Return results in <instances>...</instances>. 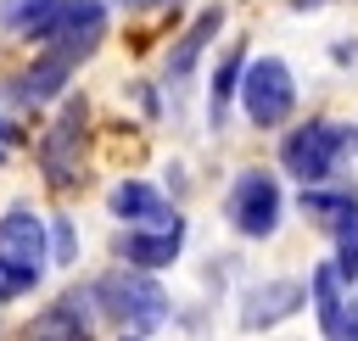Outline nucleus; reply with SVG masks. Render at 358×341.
Instances as JSON below:
<instances>
[{
	"label": "nucleus",
	"mask_w": 358,
	"mask_h": 341,
	"mask_svg": "<svg viewBox=\"0 0 358 341\" xmlns=\"http://www.w3.org/2000/svg\"><path fill=\"white\" fill-rule=\"evenodd\" d=\"M0 257L28 263V268H45L50 263V224L34 207H6L0 212Z\"/></svg>",
	"instance_id": "nucleus-7"
},
{
	"label": "nucleus",
	"mask_w": 358,
	"mask_h": 341,
	"mask_svg": "<svg viewBox=\"0 0 358 341\" xmlns=\"http://www.w3.org/2000/svg\"><path fill=\"white\" fill-rule=\"evenodd\" d=\"M73 257H78L73 218H50V263H73Z\"/></svg>",
	"instance_id": "nucleus-18"
},
{
	"label": "nucleus",
	"mask_w": 358,
	"mask_h": 341,
	"mask_svg": "<svg viewBox=\"0 0 358 341\" xmlns=\"http://www.w3.org/2000/svg\"><path fill=\"white\" fill-rule=\"evenodd\" d=\"M308 296H313V307H319V330H324V341H341L347 296H341V274H336L330 263H319V268L308 274Z\"/></svg>",
	"instance_id": "nucleus-14"
},
{
	"label": "nucleus",
	"mask_w": 358,
	"mask_h": 341,
	"mask_svg": "<svg viewBox=\"0 0 358 341\" xmlns=\"http://www.w3.org/2000/svg\"><path fill=\"white\" fill-rule=\"evenodd\" d=\"M330 235H336V257H330V268L341 274V285H352V280H358V201H352V196L330 212Z\"/></svg>",
	"instance_id": "nucleus-15"
},
{
	"label": "nucleus",
	"mask_w": 358,
	"mask_h": 341,
	"mask_svg": "<svg viewBox=\"0 0 358 341\" xmlns=\"http://www.w3.org/2000/svg\"><path fill=\"white\" fill-rule=\"evenodd\" d=\"M179 246H185V218H173V224H162V229H123V235H117L123 268H140V274L168 268V263L179 257Z\"/></svg>",
	"instance_id": "nucleus-9"
},
{
	"label": "nucleus",
	"mask_w": 358,
	"mask_h": 341,
	"mask_svg": "<svg viewBox=\"0 0 358 341\" xmlns=\"http://www.w3.org/2000/svg\"><path fill=\"white\" fill-rule=\"evenodd\" d=\"M173 6H179V0H173Z\"/></svg>",
	"instance_id": "nucleus-24"
},
{
	"label": "nucleus",
	"mask_w": 358,
	"mask_h": 341,
	"mask_svg": "<svg viewBox=\"0 0 358 341\" xmlns=\"http://www.w3.org/2000/svg\"><path fill=\"white\" fill-rule=\"evenodd\" d=\"M241 67H246V50H241V45H229V56L218 61V73H213V89H207V123H213V129H224L229 95L241 89Z\"/></svg>",
	"instance_id": "nucleus-16"
},
{
	"label": "nucleus",
	"mask_w": 358,
	"mask_h": 341,
	"mask_svg": "<svg viewBox=\"0 0 358 341\" xmlns=\"http://www.w3.org/2000/svg\"><path fill=\"white\" fill-rule=\"evenodd\" d=\"M6 151H11V145H0V162H6Z\"/></svg>",
	"instance_id": "nucleus-21"
},
{
	"label": "nucleus",
	"mask_w": 358,
	"mask_h": 341,
	"mask_svg": "<svg viewBox=\"0 0 358 341\" xmlns=\"http://www.w3.org/2000/svg\"><path fill=\"white\" fill-rule=\"evenodd\" d=\"M106 207H112V218H123L129 229H162V224L179 218V212L168 207V196H162L157 184H145V179H117L112 196H106Z\"/></svg>",
	"instance_id": "nucleus-11"
},
{
	"label": "nucleus",
	"mask_w": 358,
	"mask_h": 341,
	"mask_svg": "<svg viewBox=\"0 0 358 341\" xmlns=\"http://www.w3.org/2000/svg\"><path fill=\"white\" fill-rule=\"evenodd\" d=\"M67 73H73V61H62V56H50V50H45L28 73H17V78H11V89H6V95H11L17 106H39V101H50V95L67 84Z\"/></svg>",
	"instance_id": "nucleus-13"
},
{
	"label": "nucleus",
	"mask_w": 358,
	"mask_h": 341,
	"mask_svg": "<svg viewBox=\"0 0 358 341\" xmlns=\"http://www.w3.org/2000/svg\"><path fill=\"white\" fill-rule=\"evenodd\" d=\"M123 6H129V0H123Z\"/></svg>",
	"instance_id": "nucleus-23"
},
{
	"label": "nucleus",
	"mask_w": 358,
	"mask_h": 341,
	"mask_svg": "<svg viewBox=\"0 0 358 341\" xmlns=\"http://www.w3.org/2000/svg\"><path fill=\"white\" fill-rule=\"evenodd\" d=\"M22 341H95L84 291H67V296H56L50 307H39V313L22 324Z\"/></svg>",
	"instance_id": "nucleus-8"
},
{
	"label": "nucleus",
	"mask_w": 358,
	"mask_h": 341,
	"mask_svg": "<svg viewBox=\"0 0 358 341\" xmlns=\"http://www.w3.org/2000/svg\"><path fill=\"white\" fill-rule=\"evenodd\" d=\"M6 28L78 67V56H90L106 39V0H28Z\"/></svg>",
	"instance_id": "nucleus-1"
},
{
	"label": "nucleus",
	"mask_w": 358,
	"mask_h": 341,
	"mask_svg": "<svg viewBox=\"0 0 358 341\" xmlns=\"http://www.w3.org/2000/svg\"><path fill=\"white\" fill-rule=\"evenodd\" d=\"M22 6H28V0H0V22H11V17L22 11Z\"/></svg>",
	"instance_id": "nucleus-20"
},
{
	"label": "nucleus",
	"mask_w": 358,
	"mask_h": 341,
	"mask_svg": "<svg viewBox=\"0 0 358 341\" xmlns=\"http://www.w3.org/2000/svg\"><path fill=\"white\" fill-rule=\"evenodd\" d=\"M302 302H308V285H302V280H263V285H252V291L241 296V324H246V330H274V324H285Z\"/></svg>",
	"instance_id": "nucleus-10"
},
{
	"label": "nucleus",
	"mask_w": 358,
	"mask_h": 341,
	"mask_svg": "<svg viewBox=\"0 0 358 341\" xmlns=\"http://www.w3.org/2000/svg\"><path fill=\"white\" fill-rule=\"evenodd\" d=\"M90 302H95L112 324H123V335H140V341L168 324V291H162L151 274H140V268H112V274H101L95 291H90Z\"/></svg>",
	"instance_id": "nucleus-2"
},
{
	"label": "nucleus",
	"mask_w": 358,
	"mask_h": 341,
	"mask_svg": "<svg viewBox=\"0 0 358 341\" xmlns=\"http://www.w3.org/2000/svg\"><path fill=\"white\" fill-rule=\"evenodd\" d=\"M123 341H140V335H123Z\"/></svg>",
	"instance_id": "nucleus-22"
},
{
	"label": "nucleus",
	"mask_w": 358,
	"mask_h": 341,
	"mask_svg": "<svg viewBox=\"0 0 358 341\" xmlns=\"http://www.w3.org/2000/svg\"><path fill=\"white\" fill-rule=\"evenodd\" d=\"M280 212H285V196H280V179L263 173V168H246L235 173L229 196H224V218L235 224V235L246 240H268L280 229Z\"/></svg>",
	"instance_id": "nucleus-5"
},
{
	"label": "nucleus",
	"mask_w": 358,
	"mask_h": 341,
	"mask_svg": "<svg viewBox=\"0 0 358 341\" xmlns=\"http://www.w3.org/2000/svg\"><path fill=\"white\" fill-rule=\"evenodd\" d=\"M84 123H90V101L84 95H67L62 112H56V123L39 140V168H45V179L56 190L78 184V168H84Z\"/></svg>",
	"instance_id": "nucleus-6"
},
{
	"label": "nucleus",
	"mask_w": 358,
	"mask_h": 341,
	"mask_svg": "<svg viewBox=\"0 0 358 341\" xmlns=\"http://www.w3.org/2000/svg\"><path fill=\"white\" fill-rule=\"evenodd\" d=\"M39 285V268H28V263H11V257H0V302H17V296H28Z\"/></svg>",
	"instance_id": "nucleus-17"
},
{
	"label": "nucleus",
	"mask_w": 358,
	"mask_h": 341,
	"mask_svg": "<svg viewBox=\"0 0 358 341\" xmlns=\"http://www.w3.org/2000/svg\"><path fill=\"white\" fill-rule=\"evenodd\" d=\"M352 145H358V129H352V123L313 117V123H302V129H291V134H285L280 162H285V173H291V179H302V190H319V184L341 168V157H347Z\"/></svg>",
	"instance_id": "nucleus-3"
},
{
	"label": "nucleus",
	"mask_w": 358,
	"mask_h": 341,
	"mask_svg": "<svg viewBox=\"0 0 358 341\" xmlns=\"http://www.w3.org/2000/svg\"><path fill=\"white\" fill-rule=\"evenodd\" d=\"M218 28H224V11H218V6H207V11H201V17H196V22L185 28V34H179V45L168 50V89H173V95L185 89V78H190L196 56L207 50V39H213Z\"/></svg>",
	"instance_id": "nucleus-12"
},
{
	"label": "nucleus",
	"mask_w": 358,
	"mask_h": 341,
	"mask_svg": "<svg viewBox=\"0 0 358 341\" xmlns=\"http://www.w3.org/2000/svg\"><path fill=\"white\" fill-rule=\"evenodd\" d=\"M341 341H358V296L347 302V324H341Z\"/></svg>",
	"instance_id": "nucleus-19"
},
{
	"label": "nucleus",
	"mask_w": 358,
	"mask_h": 341,
	"mask_svg": "<svg viewBox=\"0 0 358 341\" xmlns=\"http://www.w3.org/2000/svg\"><path fill=\"white\" fill-rule=\"evenodd\" d=\"M241 106H246V123H257V129H280L285 117H291V106H296V78H291V67L280 61V56H257V61H246L241 67Z\"/></svg>",
	"instance_id": "nucleus-4"
}]
</instances>
